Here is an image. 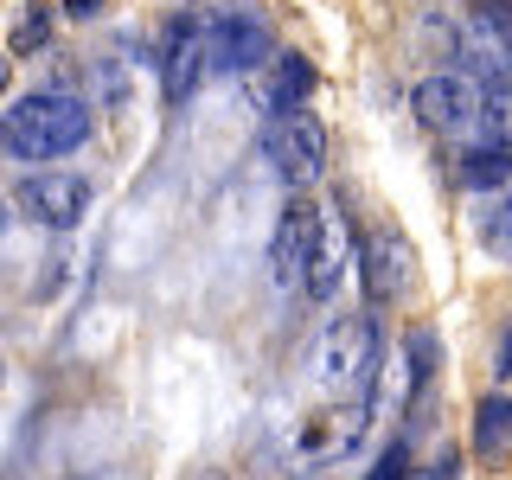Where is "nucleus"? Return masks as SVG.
I'll list each match as a JSON object with an SVG mask.
<instances>
[{"label":"nucleus","instance_id":"1","mask_svg":"<svg viewBox=\"0 0 512 480\" xmlns=\"http://www.w3.org/2000/svg\"><path fill=\"white\" fill-rule=\"evenodd\" d=\"M90 135H96V122H90V103L77 90L45 84V90L20 96L13 109H0V154L32 160V167H52V160L77 154Z\"/></svg>","mask_w":512,"mask_h":480},{"label":"nucleus","instance_id":"2","mask_svg":"<svg viewBox=\"0 0 512 480\" xmlns=\"http://www.w3.org/2000/svg\"><path fill=\"white\" fill-rule=\"evenodd\" d=\"M378 352H384L378 314H340V320H327V327H320V340L308 346V372L320 378V391L352 397V391H365V384H372Z\"/></svg>","mask_w":512,"mask_h":480},{"label":"nucleus","instance_id":"3","mask_svg":"<svg viewBox=\"0 0 512 480\" xmlns=\"http://www.w3.org/2000/svg\"><path fill=\"white\" fill-rule=\"evenodd\" d=\"M7 205L26 224H39V231H77L96 205V186H90V173L45 167V173H20V186H13Z\"/></svg>","mask_w":512,"mask_h":480},{"label":"nucleus","instance_id":"4","mask_svg":"<svg viewBox=\"0 0 512 480\" xmlns=\"http://www.w3.org/2000/svg\"><path fill=\"white\" fill-rule=\"evenodd\" d=\"M263 154H269V167H276L288 186H320V173H327V128H320L314 109L269 116V128H263Z\"/></svg>","mask_w":512,"mask_h":480},{"label":"nucleus","instance_id":"5","mask_svg":"<svg viewBox=\"0 0 512 480\" xmlns=\"http://www.w3.org/2000/svg\"><path fill=\"white\" fill-rule=\"evenodd\" d=\"M276 52L269 39V20L263 13H231V20H199V64L205 77H250L256 64Z\"/></svg>","mask_w":512,"mask_h":480},{"label":"nucleus","instance_id":"6","mask_svg":"<svg viewBox=\"0 0 512 480\" xmlns=\"http://www.w3.org/2000/svg\"><path fill=\"white\" fill-rule=\"evenodd\" d=\"M352 250H359V231L346 224V205L327 199L314 212V250H308V269H301V288L308 301H333L352 276Z\"/></svg>","mask_w":512,"mask_h":480},{"label":"nucleus","instance_id":"7","mask_svg":"<svg viewBox=\"0 0 512 480\" xmlns=\"http://www.w3.org/2000/svg\"><path fill=\"white\" fill-rule=\"evenodd\" d=\"M359 282H365V295H372V308H391V301H404L410 295V282H416V250H410V237L404 231H372L359 250Z\"/></svg>","mask_w":512,"mask_h":480},{"label":"nucleus","instance_id":"8","mask_svg":"<svg viewBox=\"0 0 512 480\" xmlns=\"http://www.w3.org/2000/svg\"><path fill=\"white\" fill-rule=\"evenodd\" d=\"M314 84H320V71H314V58H308V52H269V58L244 77L250 103L263 109V116H288V109H308Z\"/></svg>","mask_w":512,"mask_h":480},{"label":"nucleus","instance_id":"9","mask_svg":"<svg viewBox=\"0 0 512 480\" xmlns=\"http://www.w3.org/2000/svg\"><path fill=\"white\" fill-rule=\"evenodd\" d=\"M154 71H160V96H167V103H186V96L205 84V64H199V20H186V13H180V20L160 26Z\"/></svg>","mask_w":512,"mask_h":480},{"label":"nucleus","instance_id":"10","mask_svg":"<svg viewBox=\"0 0 512 480\" xmlns=\"http://www.w3.org/2000/svg\"><path fill=\"white\" fill-rule=\"evenodd\" d=\"M314 199H288L282 218H276V244H269V269H276L282 288H301V269H308V250H314Z\"/></svg>","mask_w":512,"mask_h":480},{"label":"nucleus","instance_id":"11","mask_svg":"<svg viewBox=\"0 0 512 480\" xmlns=\"http://www.w3.org/2000/svg\"><path fill=\"white\" fill-rule=\"evenodd\" d=\"M506 436H512V397L506 391H487L474 404V455L500 461L506 455Z\"/></svg>","mask_w":512,"mask_h":480},{"label":"nucleus","instance_id":"12","mask_svg":"<svg viewBox=\"0 0 512 480\" xmlns=\"http://www.w3.org/2000/svg\"><path fill=\"white\" fill-rule=\"evenodd\" d=\"M506 173H512V160L506 148H461V167H455V180L468 186V192H506Z\"/></svg>","mask_w":512,"mask_h":480},{"label":"nucleus","instance_id":"13","mask_svg":"<svg viewBox=\"0 0 512 480\" xmlns=\"http://www.w3.org/2000/svg\"><path fill=\"white\" fill-rule=\"evenodd\" d=\"M52 20H58V13L45 7V0H32V7L20 13V26H13V52H7V58H20V52H39V45L52 39Z\"/></svg>","mask_w":512,"mask_h":480},{"label":"nucleus","instance_id":"14","mask_svg":"<svg viewBox=\"0 0 512 480\" xmlns=\"http://www.w3.org/2000/svg\"><path fill=\"white\" fill-rule=\"evenodd\" d=\"M404 474H410V442H391L372 468H365V480H404Z\"/></svg>","mask_w":512,"mask_h":480},{"label":"nucleus","instance_id":"15","mask_svg":"<svg viewBox=\"0 0 512 480\" xmlns=\"http://www.w3.org/2000/svg\"><path fill=\"white\" fill-rule=\"evenodd\" d=\"M480 237H487V250H493V256H506V199H500V192H493L487 218H480Z\"/></svg>","mask_w":512,"mask_h":480},{"label":"nucleus","instance_id":"16","mask_svg":"<svg viewBox=\"0 0 512 480\" xmlns=\"http://www.w3.org/2000/svg\"><path fill=\"white\" fill-rule=\"evenodd\" d=\"M404 480H455V455H436L429 468H410Z\"/></svg>","mask_w":512,"mask_h":480},{"label":"nucleus","instance_id":"17","mask_svg":"<svg viewBox=\"0 0 512 480\" xmlns=\"http://www.w3.org/2000/svg\"><path fill=\"white\" fill-rule=\"evenodd\" d=\"M103 0H58V20H96Z\"/></svg>","mask_w":512,"mask_h":480},{"label":"nucleus","instance_id":"18","mask_svg":"<svg viewBox=\"0 0 512 480\" xmlns=\"http://www.w3.org/2000/svg\"><path fill=\"white\" fill-rule=\"evenodd\" d=\"M13 231V205H7V192H0V237Z\"/></svg>","mask_w":512,"mask_h":480},{"label":"nucleus","instance_id":"19","mask_svg":"<svg viewBox=\"0 0 512 480\" xmlns=\"http://www.w3.org/2000/svg\"><path fill=\"white\" fill-rule=\"evenodd\" d=\"M7 84H13V58L0 52V96H7Z\"/></svg>","mask_w":512,"mask_h":480},{"label":"nucleus","instance_id":"20","mask_svg":"<svg viewBox=\"0 0 512 480\" xmlns=\"http://www.w3.org/2000/svg\"><path fill=\"white\" fill-rule=\"evenodd\" d=\"M0 378H7V365H0Z\"/></svg>","mask_w":512,"mask_h":480}]
</instances>
